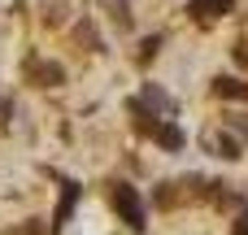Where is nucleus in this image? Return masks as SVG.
I'll use <instances>...</instances> for the list:
<instances>
[{"instance_id":"nucleus-6","label":"nucleus","mask_w":248,"mask_h":235,"mask_svg":"<svg viewBox=\"0 0 248 235\" xmlns=\"http://www.w3.org/2000/svg\"><path fill=\"white\" fill-rule=\"evenodd\" d=\"M153 135H157V144H161V148H170V153H179V148H183V131H179L174 122H161Z\"/></svg>"},{"instance_id":"nucleus-1","label":"nucleus","mask_w":248,"mask_h":235,"mask_svg":"<svg viewBox=\"0 0 248 235\" xmlns=\"http://www.w3.org/2000/svg\"><path fill=\"white\" fill-rule=\"evenodd\" d=\"M113 209H118V218H122L131 231H144L148 209H144V201H140V192H135L131 183H118V188H113Z\"/></svg>"},{"instance_id":"nucleus-8","label":"nucleus","mask_w":248,"mask_h":235,"mask_svg":"<svg viewBox=\"0 0 248 235\" xmlns=\"http://www.w3.org/2000/svg\"><path fill=\"white\" fill-rule=\"evenodd\" d=\"M244 83L240 78H214V96H227V100H240Z\"/></svg>"},{"instance_id":"nucleus-12","label":"nucleus","mask_w":248,"mask_h":235,"mask_svg":"<svg viewBox=\"0 0 248 235\" xmlns=\"http://www.w3.org/2000/svg\"><path fill=\"white\" fill-rule=\"evenodd\" d=\"M9 118H13V100H0V126H4Z\"/></svg>"},{"instance_id":"nucleus-9","label":"nucleus","mask_w":248,"mask_h":235,"mask_svg":"<svg viewBox=\"0 0 248 235\" xmlns=\"http://www.w3.org/2000/svg\"><path fill=\"white\" fill-rule=\"evenodd\" d=\"M214 148H218V157H227V161H235V157H240V144H235L231 135H222V140H218Z\"/></svg>"},{"instance_id":"nucleus-4","label":"nucleus","mask_w":248,"mask_h":235,"mask_svg":"<svg viewBox=\"0 0 248 235\" xmlns=\"http://www.w3.org/2000/svg\"><path fill=\"white\" fill-rule=\"evenodd\" d=\"M61 188H65V192H61V205H57V214H52V231L65 227V218L74 214V201H78V192H83L78 183H61Z\"/></svg>"},{"instance_id":"nucleus-2","label":"nucleus","mask_w":248,"mask_h":235,"mask_svg":"<svg viewBox=\"0 0 248 235\" xmlns=\"http://www.w3.org/2000/svg\"><path fill=\"white\" fill-rule=\"evenodd\" d=\"M26 74L39 83V87H61L65 83V70L57 61H26Z\"/></svg>"},{"instance_id":"nucleus-7","label":"nucleus","mask_w":248,"mask_h":235,"mask_svg":"<svg viewBox=\"0 0 248 235\" xmlns=\"http://www.w3.org/2000/svg\"><path fill=\"white\" fill-rule=\"evenodd\" d=\"M131 118H135V126H140L144 135H153V131L161 126V122H157V118H153V113L144 109V100H131Z\"/></svg>"},{"instance_id":"nucleus-13","label":"nucleus","mask_w":248,"mask_h":235,"mask_svg":"<svg viewBox=\"0 0 248 235\" xmlns=\"http://www.w3.org/2000/svg\"><path fill=\"white\" fill-rule=\"evenodd\" d=\"M235 126H240V131H244V135H248V118H244V122H235Z\"/></svg>"},{"instance_id":"nucleus-10","label":"nucleus","mask_w":248,"mask_h":235,"mask_svg":"<svg viewBox=\"0 0 248 235\" xmlns=\"http://www.w3.org/2000/svg\"><path fill=\"white\" fill-rule=\"evenodd\" d=\"M157 48H161V39H157V35H153V39H144V52H140V57H144V61H148V57H153V52H157Z\"/></svg>"},{"instance_id":"nucleus-14","label":"nucleus","mask_w":248,"mask_h":235,"mask_svg":"<svg viewBox=\"0 0 248 235\" xmlns=\"http://www.w3.org/2000/svg\"><path fill=\"white\" fill-rule=\"evenodd\" d=\"M240 100H248V83H244V92H240Z\"/></svg>"},{"instance_id":"nucleus-5","label":"nucleus","mask_w":248,"mask_h":235,"mask_svg":"<svg viewBox=\"0 0 248 235\" xmlns=\"http://www.w3.org/2000/svg\"><path fill=\"white\" fill-rule=\"evenodd\" d=\"M140 100H144V109H157V113H170V109H174V100H170L161 87H153V83L144 87V96H140Z\"/></svg>"},{"instance_id":"nucleus-11","label":"nucleus","mask_w":248,"mask_h":235,"mask_svg":"<svg viewBox=\"0 0 248 235\" xmlns=\"http://www.w3.org/2000/svg\"><path fill=\"white\" fill-rule=\"evenodd\" d=\"M231 235H248V214H240V218H235V227H231Z\"/></svg>"},{"instance_id":"nucleus-3","label":"nucleus","mask_w":248,"mask_h":235,"mask_svg":"<svg viewBox=\"0 0 248 235\" xmlns=\"http://www.w3.org/2000/svg\"><path fill=\"white\" fill-rule=\"evenodd\" d=\"M231 9H235V0H192V4H187V13H192V17H201V22L222 17V13H231Z\"/></svg>"}]
</instances>
